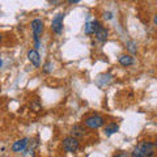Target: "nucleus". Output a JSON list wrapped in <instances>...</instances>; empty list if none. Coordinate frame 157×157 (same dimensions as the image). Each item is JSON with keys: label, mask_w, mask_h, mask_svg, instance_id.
I'll list each match as a JSON object with an SVG mask.
<instances>
[{"label": "nucleus", "mask_w": 157, "mask_h": 157, "mask_svg": "<svg viewBox=\"0 0 157 157\" xmlns=\"http://www.w3.org/2000/svg\"><path fill=\"white\" fill-rule=\"evenodd\" d=\"M104 17H105L106 20H110V18H111V13H110V12H106V13H104Z\"/></svg>", "instance_id": "15"}, {"label": "nucleus", "mask_w": 157, "mask_h": 157, "mask_svg": "<svg viewBox=\"0 0 157 157\" xmlns=\"http://www.w3.org/2000/svg\"><path fill=\"white\" fill-rule=\"evenodd\" d=\"M156 155L155 144L151 141H141V143L132 151V157H153Z\"/></svg>", "instance_id": "1"}, {"label": "nucleus", "mask_w": 157, "mask_h": 157, "mask_svg": "<svg viewBox=\"0 0 157 157\" xmlns=\"http://www.w3.org/2000/svg\"><path fill=\"white\" fill-rule=\"evenodd\" d=\"M28 59L32 62V64L36 66V67H39V64H41V56H39L37 50H29L28 51Z\"/></svg>", "instance_id": "7"}, {"label": "nucleus", "mask_w": 157, "mask_h": 157, "mask_svg": "<svg viewBox=\"0 0 157 157\" xmlns=\"http://www.w3.org/2000/svg\"><path fill=\"white\" fill-rule=\"evenodd\" d=\"M2 66H3V60H2V58H0V68H2Z\"/></svg>", "instance_id": "18"}, {"label": "nucleus", "mask_w": 157, "mask_h": 157, "mask_svg": "<svg viewBox=\"0 0 157 157\" xmlns=\"http://www.w3.org/2000/svg\"><path fill=\"white\" fill-rule=\"evenodd\" d=\"M71 134H72L73 137H81V136H84L85 130H84V127H82L81 124H75L72 127V130H71Z\"/></svg>", "instance_id": "11"}, {"label": "nucleus", "mask_w": 157, "mask_h": 157, "mask_svg": "<svg viewBox=\"0 0 157 157\" xmlns=\"http://www.w3.org/2000/svg\"><path fill=\"white\" fill-rule=\"evenodd\" d=\"M63 18L64 13H58L51 21V30L56 34H60L63 32Z\"/></svg>", "instance_id": "5"}, {"label": "nucleus", "mask_w": 157, "mask_h": 157, "mask_svg": "<svg viewBox=\"0 0 157 157\" xmlns=\"http://www.w3.org/2000/svg\"><path fill=\"white\" fill-rule=\"evenodd\" d=\"M100 26H101V24L98 22V21L86 22L85 26H84V32H85V34H88V36H90V34H94V32H96Z\"/></svg>", "instance_id": "8"}, {"label": "nucleus", "mask_w": 157, "mask_h": 157, "mask_svg": "<svg viewBox=\"0 0 157 157\" xmlns=\"http://www.w3.org/2000/svg\"><path fill=\"white\" fill-rule=\"evenodd\" d=\"M51 63L50 62H48V63H46V66H45V72H50L51 71Z\"/></svg>", "instance_id": "14"}, {"label": "nucleus", "mask_w": 157, "mask_h": 157, "mask_svg": "<svg viewBox=\"0 0 157 157\" xmlns=\"http://www.w3.org/2000/svg\"><path fill=\"white\" fill-rule=\"evenodd\" d=\"M80 147V143H78L77 137L73 136H68L63 140V148H64L66 152H70V153H75V152Z\"/></svg>", "instance_id": "3"}, {"label": "nucleus", "mask_w": 157, "mask_h": 157, "mask_svg": "<svg viewBox=\"0 0 157 157\" xmlns=\"http://www.w3.org/2000/svg\"><path fill=\"white\" fill-rule=\"evenodd\" d=\"M28 144H29V139L24 137V139H21V140L14 141L13 145H12V151L13 152H22L28 147Z\"/></svg>", "instance_id": "6"}, {"label": "nucleus", "mask_w": 157, "mask_h": 157, "mask_svg": "<svg viewBox=\"0 0 157 157\" xmlns=\"http://www.w3.org/2000/svg\"><path fill=\"white\" fill-rule=\"evenodd\" d=\"M30 26H32V30H33V37H34V41H36V46L38 47L39 46V38H41V34L43 32V22H42V20H39V18L33 20L32 24H30Z\"/></svg>", "instance_id": "2"}, {"label": "nucleus", "mask_w": 157, "mask_h": 157, "mask_svg": "<svg viewBox=\"0 0 157 157\" xmlns=\"http://www.w3.org/2000/svg\"><path fill=\"white\" fill-rule=\"evenodd\" d=\"M114 157H128V155H126V153H118Z\"/></svg>", "instance_id": "16"}, {"label": "nucleus", "mask_w": 157, "mask_h": 157, "mask_svg": "<svg viewBox=\"0 0 157 157\" xmlns=\"http://www.w3.org/2000/svg\"><path fill=\"white\" fill-rule=\"evenodd\" d=\"M84 123H85L86 127H89V128L96 130V128H100V127L104 126L105 119L101 115H90V117L85 118Z\"/></svg>", "instance_id": "4"}, {"label": "nucleus", "mask_w": 157, "mask_h": 157, "mask_svg": "<svg viewBox=\"0 0 157 157\" xmlns=\"http://www.w3.org/2000/svg\"><path fill=\"white\" fill-rule=\"evenodd\" d=\"M96 34V38H97V41H100V42H105L107 37H109V32H107V29H105L104 26H100L97 29V30L94 32Z\"/></svg>", "instance_id": "9"}, {"label": "nucleus", "mask_w": 157, "mask_h": 157, "mask_svg": "<svg viewBox=\"0 0 157 157\" xmlns=\"http://www.w3.org/2000/svg\"><path fill=\"white\" fill-rule=\"evenodd\" d=\"M67 2H68V3H71V4H72V3L75 4V3H78V2H81V0H67Z\"/></svg>", "instance_id": "17"}, {"label": "nucleus", "mask_w": 157, "mask_h": 157, "mask_svg": "<svg viewBox=\"0 0 157 157\" xmlns=\"http://www.w3.org/2000/svg\"><path fill=\"white\" fill-rule=\"evenodd\" d=\"M118 130H119V126H118L117 123H109L105 127V135L106 136H111V135L117 134Z\"/></svg>", "instance_id": "12"}, {"label": "nucleus", "mask_w": 157, "mask_h": 157, "mask_svg": "<svg viewBox=\"0 0 157 157\" xmlns=\"http://www.w3.org/2000/svg\"><path fill=\"white\" fill-rule=\"evenodd\" d=\"M22 156L24 157H34L36 156V153H34V149L33 148H29V149H24L22 151Z\"/></svg>", "instance_id": "13"}, {"label": "nucleus", "mask_w": 157, "mask_h": 157, "mask_svg": "<svg viewBox=\"0 0 157 157\" xmlns=\"http://www.w3.org/2000/svg\"><path fill=\"white\" fill-rule=\"evenodd\" d=\"M119 63H121V66H123V67L132 66L134 64V58L128 55V54H123V55L119 56Z\"/></svg>", "instance_id": "10"}, {"label": "nucleus", "mask_w": 157, "mask_h": 157, "mask_svg": "<svg viewBox=\"0 0 157 157\" xmlns=\"http://www.w3.org/2000/svg\"><path fill=\"white\" fill-rule=\"evenodd\" d=\"M2 39H3V37H2V34H0V42H2Z\"/></svg>", "instance_id": "19"}]
</instances>
